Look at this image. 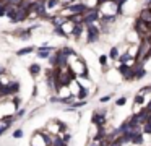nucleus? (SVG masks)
I'll use <instances>...</instances> for the list:
<instances>
[{
    "label": "nucleus",
    "mask_w": 151,
    "mask_h": 146,
    "mask_svg": "<svg viewBox=\"0 0 151 146\" xmlns=\"http://www.w3.org/2000/svg\"><path fill=\"white\" fill-rule=\"evenodd\" d=\"M85 31H86V42L88 44H96L101 37V29H99L98 24H88L85 26Z\"/></svg>",
    "instance_id": "obj_1"
},
{
    "label": "nucleus",
    "mask_w": 151,
    "mask_h": 146,
    "mask_svg": "<svg viewBox=\"0 0 151 146\" xmlns=\"http://www.w3.org/2000/svg\"><path fill=\"white\" fill-rule=\"evenodd\" d=\"M21 89V84L18 80H12V81H7V83L4 84V91H2V94H4V97H12L15 96V94H18Z\"/></svg>",
    "instance_id": "obj_2"
},
{
    "label": "nucleus",
    "mask_w": 151,
    "mask_h": 146,
    "mask_svg": "<svg viewBox=\"0 0 151 146\" xmlns=\"http://www.w3.org/2000/svg\"><path fill=\"white\" fill-rule=\"evenodd\" d=\"M99 18H101V15H99V12H98V8H89L88 12L83 15V24L85 26H88V24H96V23L99 21Z\"/></svg>",
    "instance_id": "obj_3"
},
{
    "label": "nucleus",
    "mask_w": 151,
    "mask_h": 146,
    "mask_svg": "<svg viewBox=\"0 0 151 146\" xmlns=\"http://www.w3.org/2000/svg\"><path fill=\"white\" fill-rule=\"evenodd\" d=\"M65 10H68L70 13H76V15H85L89 10V6L83 2H75V3H70V5H65Z\"/></svg>",
    "instance_id": "obj_4"
},
{
    "label": "nucleus",
    "mask_w": 151,
    "mask_h": 146,
    "mask_svg": "<svg viewBox=\"0 0 151 146\" xmlns=\"http://www.w3.org/2000/svg\"><path fill=\"white\" fill-rule=\"evenodd\" d=\"M91 123L96 127H104L107 123V115H106V110H101V112H93L91 115Z\"/></svg>",
    "instance_id": "obj_5"
},
{
    "label": "nucleus",
    "mask_w": 151,
    "mask_h": 146,
    "mask_svg": "<svg viewBox=\"0 0 151 146\" xmlns=\"http://www.w3.org/2000/svg\"><path fill=\"white\" fill-rule=\"evenodd\" d=\"M55 50V47L54 45H47V44H44V45H41V47H36V55H37V58H47L52 52Z\"/></svg>",
    "instance_id": "obj_6"
},
{
    "label": "nucleus",
    "mask_w": 151,
    "mask_h": 146,
    "mask_svg": "<svg viewBox=\"0 0 151 146\" xmlns=\"http://www.w3.org/2000/svg\"><path fill=\"white\" fill-rule=\"evenodd\" d=\"M29 146H49L47 141H46V138H44V135H42V130H39V132H36L33 135Z\"/></svg>",
    "instance_id": "obj_7"
},
{
    "label": "nucleus",
    "mask_w": 151,
    "mask_h": 146,
    "mask_svg": "<svg viewBox=\"0 0 151 146\" xmlns=\"http://www.w3.org/2000/svg\"><path fill=\"white\" fill-rule=\"evenodd\" d=\"M28 73L31 75L33 78H37L41 73H42V67H41L39 62H33V63L28 67Z\"/></svg>",
    "instance_id": "obj_8"
},
{
    "label": "nucleus",
    "mask_w": 151,
    "mask_h": 146,
    "mask_svg": "<svg viewBox=\"0 0 151 146\" xmlns=\"http://www.w3.org/2000/svg\"><path fill=\"white\" fill-rule=\"evenodd\" d=\"M133 62H135V55H132L130 50H125L124 54H120V55H119V58H117V63H128V65H132Z\"/></svg>",
    "instance_id": "obj_9"
},
{
    "label": "nucleus",
    "mask_w": 151,
    "mask_h": 146,
    "mask_svg": "<svg viewBox=\"0 0 151 146\" xmlns=\"http://www.w3.org/2000/svg\"><path fill=\"white\" fill-rule=\"evenodd\" d=\"M138 18H140L141 21H145V23H148V24H150V23H151V8H150V6H143V8L140 10Z\"/></svg>",
    "instance_id": "obj_10"
},
{
    "label": "nucleus",
    "mask_w": 151,
    "mask_h": 146,
    "mask_svg": "<svg viewBox=\"0 0 151 146\" xmlns=\"http://www.w3.org/2000/svg\"><path fill=\"white\" fill-rule=\"evenodd\" d=\"M145 102H146V97L143 96V94H140V93H137V96L133 97V112H137L138 110V107H143L145 106Z\"/></svg>",
    "instance_id": "obj_11"
},
{
    "label": "nucleus",
    "mask_w": 151,
    "mask_h": 146,
    "mask_svg": "<svg viewBox=\"0 0 151 146\" xmlns=\"http://www.w3.org/2000/svg\"><path fill=\"white\" fill-rule=\"evenodd\" d=\"M34 50H36V47H34V45H26V47H23V49H18V50H17V57H24V55H29V54H33Z\"/></svg>",
    "instance_id": "obj_12"
},
{
    "label": "nucleus",
    "mask_w": 151,
    "mask_h": 146,
    "mask_svg": "<svg viewBox=\"0 0 151 146\" xmlns=\"http://www.w3.org/2000/svg\"><path fill=\"white\" fill-rule=\"evenodd\" d=\"M88 96H89V89H88L86 86H83V84H81V86H80V89L76 91L75 97H76V99H86Z\"/></svg>",
    "instance_id": "obj_13"
},
{
    "label": "nucleus",
    "mask_w": 151,
    "mask_h": 146,
    "mask_svg": "<svg viewBox=\"0 0 151 146\" xmlns=\"http://www.w3.org/2000/svg\"><path fill=\"white\" fill-rule=\"evenodd\" d=\"M50 146H68V143H65L60 135H52V141H50Z\"/></svg>",
    "instance_id": "obj_14"
},
{
    "label": "nucleus",
    "mask_w": 151,
    "mask_h": 146,
    "mask_svg": "<svg viewBox=\"0 0 151 146\" xmlns=\"http://www.w3.org/2000/svg\"><path fill=\"white\" fill-rule=\"evenodd\" d=\"M119 55H120V50H119V47H111V50H109V55H107V57L111 58L112 62H117Z\"/></svg>",
    "instance_id": "obj_15"
},
{
    "label": "nucleus",
    "mask_w": 151,
    "mask_h": 146,
    "mask_svg": "<svg viewBox=\"0 0 151 146\" xmlns=\"http://www.w3.org/2000/svg\"><path fill=\"white\" fill-rule=\"evenodd\" d=\"M143 141H145V135H143V132H140L132 138L130 143H133V145H143Z\"/></svg>",
    "instance_id": "obj_16"
},
{
    "label": "nucleus",
    "mask_w": 151,
    "mask_h": 146,
    "mask_svg": "<svg viewBox=\"0 0 151 146\" xmlns=\"http://www.w3.org/2000/svg\"><path fill=\"white\" fill-rule=\"evenodd\" d=\"M52 32H54V34H57L59 37H68V36H67V32L63 31V28H62V26H55Z\"/></svg>",
    "instance_id": "obj_17"
},
{
    "label": "nucleus",
    "mask_w": 151,
    "mask_h": 146,
    "mask_svg": "<svg viewBox=\"0 0 151 146\" xmlns=\"http://www.w3.org/2000/svg\"><path fill=\"white\" fill-rule=\"evenodd\" d=\"M44 3H46V8H47V10H54V8H55V6L60 3V0H46Z\"/></svg>",
    "instance_id": "obj_18"
},
{
    "label": "nucleus",
    "mask_w": 151,
    "mask_h": 146,
    "mask_svg": "<svg viewBox=\"0 0 151 146\" xmlns=\"http://www.w3.org/2000/svg\"><path fill=\"white\" fill-rule=\"evenodd\" d=\"M127 96H120V97H117V99H115V107H124L125 104H127Z\"/></svg>",
    "instance_id": "obj_19"
},
{
    "label": "nucleus",
    "mask_w": 151,
    "mask_h": 146,
    "mask_svg": "<svg viewBox=\"0 0 151 146\" xmlns=\"http://www.w3.org/2000/svg\"><path fill=\"white\" fill-rule=\"evenodd\" d=\"M12 127H13V125H8V123H2V122H0V136H4L5 133L12 128Z\"/></svg>",
    "instance_id": "obj_20"
},
{
    "label": "nucleus",
    "mask_w": 151,
    "mask_h": 146,
    "mask_svg": "<svg viewBox=\"0 0 151 146\" xmlns=\"http://www.w3.org/2000/svg\"><path fill=\"white\" fill-rule=\"evenodd\" d=\"M23 135H24L23 130L17 128V130H13V133H12V138H13V140H21V138H23Z\"/></svg>",
    "instance_id": "obj_21"
},
{
    "label": "nucleus",
    "mask_w": 151,
    "mask_h": 146,
    "mask_svg": "<svg viewBox=\"0 0 151 146\" xmlns=\"http://www.w3.org/2000/svg\"><path fill=\"white\" fill-rule=\"evenodd\" d=\"M141 132H143V135H151V123L146 122L141 125Z\"/></svg>",
    "instance_id": "obj_22"
},
{
    "label": "nucleus",
    "mask_w": 151,
    "mask_h": 146,
    "mask_svg": "<svg viewBox=\"0 0 151 146\" xmlns=\"http://www.w3.org/2000/svg\"><path fill=\"white\" fill-rule=\"evenodd\" d=\"M26 114H28V110L24 109V107H23V109L20 107L18 110H15V117H17V119H23V117L26 115Z\"/></svg>",
    "instance_id": "obj_23"
},
{
    "label": "nucleus",
    "mask_w": 151,
    "mask_h": 146,
    "mask_svg": "<svg viewBox=\"0 0 151 146\" xmlns=\"http://www.w3.org/2000/svg\"><path fill=\"white\" fill-rule=\"evenodd\" d=\"M60 50H62V54H65L67 57H70V55L75 54V50H73L72 47H68V45H65V47H60Z\"/></svg>",
    "instance_id": "obj_24"
},
{
    "label": "nucleus",
    "mask_w": 151,
    "mask_h": 146,
    "mask_svg": "<svg viewBox=\"0 0 151 146\" xmlns=\"http://www.w3.org/2000/svg\"><path fill=\"white\" fill-rule=\"evenodd\" d=\"M98 60H99V65H102L104 68H107V63H109V62H107V60H109L107 55H99Z\"/></svg>",
    "instance_id": "obj_25"
},
{
    "label": "nucleus",
    "mask_w": 151,
    "mask_h": 146,
    "mask_svg": "<svg viewBox=\"0 0 151 146\" xmlns=\"http://www.w3.org/2000/svg\"><path fill=\"white\" fill-rule=\"evenodd\" d=\"M111 99H112V94H106V96H101V97H99V102H101V104H107Z\"/></svg>",
    "instance_id": "obj_26"
},
{
    "label": "nucleus",
    "mask_w": 151,
    "mask_h": 146,
    "mask_svg": "<svg viewBox=\"0 0 151 146\" xmlns=\"http://www.w3.org/2000/svg\"><path fill=\"white\" fill-rule=\"evenodd\" d=\"M7 6H8V2H4L2 5H0V18L5 16V13H7Z\"/></svg>",
    "instance_id": "obj_27"
},
{
    "label": "nucleus",
    "mask_w": 151,
    "mask_h": 146,
    "mask_svg": "<svg viewBox=\"0 0 151 146\" xmlns=\"http://www.w3.org/2000/svg\"><path fill=\"white\" fill-rule=\"evenodd\" d=\"M5 75H7V68H5L4 65H0V78H4Z\"/></svg>",
    "instance_id": "obj_28"
},
{
    "label": "nucleus",
    "mask_w": 151,
    "mask_h": 146,
    "mask_svg": "<svg viewBox=\"0 0 151 146\" xmlns=\"http://www.w3.org/2000/svg\"><path fill=\"white\" fill-rule=\"evenodd\" d=\"M145 107H146V109L151 112V97H148V99H146V102H145Z\"/></svg>",
    "instance_id": "obj_29"
},
{
    "label": "nucleus",
    "mask_w": 151,
    "mask_h": 146,
    "mask_svg": "<svg viewBox=\"0 0 151 146\" xmlns=\"http://www.w3.org/2000/svg\"><path fill=\"white\" fill-rule=\"evenodd\" d=\"M145 6H150L151 8V0H145Z\"/></svg>",
    "instance_id": "obj_30"
},
{
    "label": "nucleus",
    "mask_w": 151,
    "mask_h": 146,
    "mask_svg": "<svg viewBox=\"0 0 151 146\" xmlns=\"http://www.w3.org/2000/svg\"><path fill=\"white\" fill-rule=\"evenodd\" d=\"M2 3H4V0H0V5H2Z\"/></svg>",
    "instance_id": "obj_31"
},
{
    "label": "nucleus",
    "mask_w": 151,
    "mask_h": 146,
    "mask_svg": "<svg viewBox=\"0 0 151 146\" xmlns=\"http://www.w3.org/2000/svg\"><path fill=\"white\" fill-rule=\"evenodd\" d=\"M4 2H7V0H4Z\"/></svg>",
    "instance_id": "obj_32"
},
{
    "label": "nucleus",
    "mask_w": 151,
    "mask_h": 146,
    "mask_svg": "<svg viewBox=\"0 0 151 146\" xmlns=\"http://www.w3.org/2000/svg\"><path fill=\"white\" fill-rule=\"evenodd\" d=\"M150 86H151V84H150Z\"/></svg>",
    "instance_id": "obj_33"
}]
</instances>
